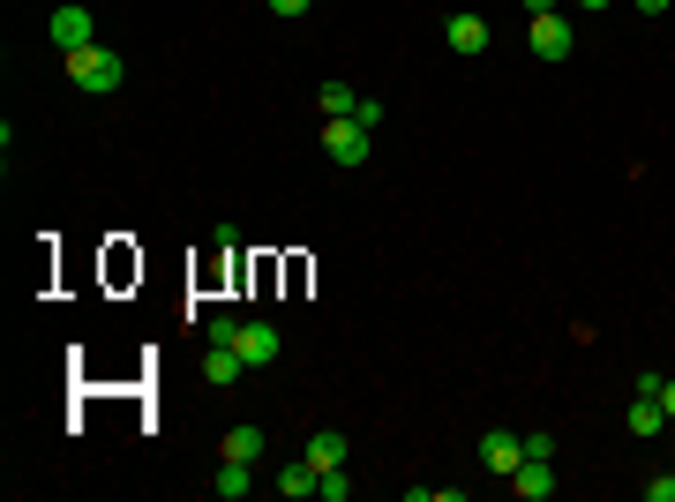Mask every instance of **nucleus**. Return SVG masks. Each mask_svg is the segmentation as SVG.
<instances>
[{"mask_svg":"<svg viewBox=\"0 0 675 502\" xmlns=\"http://www.w3.org/2000/svg\"><path fill=\"white\" fill-rule=\"evenodd\" d=\"M661 427H668L661 398H653V390H638V398H631V435H661Z\"/></svg>","mask_w":675,"mask_h":502,"instance_id":"12","label":"nucleus"},{"mask_svg":"<svg viewBox=\"0 0 675 502\" xmlns=\"http://www.w3.org/2000/svg\"><path fill=\"white\" fill-rule=\"evenodd\" d=\"M233 345H241V360H248V368H270V360L286 353L278 323H241V337H233Z\"/></svg>","mask_w":675,"mask_h":502,"instance_id":"5","label":"nucleus"},{"mask_svg":"<svg viewBox=\"0 0 675 502\" xmlns=\"http://www.w3.org/2000/svg\"><path fill=\"white\" fill-rule=\"evenodd\" d=\"M480 465H488L496 480H510V472L525 465V435H510V427H488V435H480Z\"/></svg>","mask_w":675,"mask_h":502,"instance_id":"4","label":"nucleus"},{"mask_svg":"<svg viewBox=\"0 0 675 502\" xmlns=\"http://www.w3.org/2000/svg\"><path fill=\"white\" fill-rule=\"evenodd\" d=\"M443 45H451V53H458V60H480V53H488V23H480V15H451V23H443Z\"/></svg>","mask_w":675,"mask_h":502,"instance_id":"6","label":"nucleus"},{"mask_svg":"<svg viewBox=\"0 0 675 502\" xmlns=\"http://www.w3.org/2000/svg\"><path fill=\"white\" fill-rule=\"evenodd\" d=\"M368 150H376V127H361L353 113H345V121H323V158H331V166H368Z\"/></svg>","mask_w":675,"mask_h":502,"instance_id":"2","label":"nucleus"},{"mask_svg":"<svg viewBox=\"0 0 675 502\" xmlns=\"http://www.w3.org/2000/svg\"><path fill=\"white\" fill-rule=\"evenodd\" d=\"M661 413L675 420V376H661Z\"/></svg>","mask_w":675,"mask_h":502,"instance_id":"21","label":"nucleus"},{"mask_svg":"<svg viewBox=\"0 0 675 502\" xmlns=\"http://www.w3.org/2000/svg\"><path fill=\"white\" fill-rule=\"evenodd\" d=\"M316 480H323V472H316V465H308V458H294V465H286V472H278V495H316Z\"/></svg>","mask_w":675,"mask_h":502,"instance_id":"13","label":"nucleus"},{"mask_svg":"<svg viewBox=\"0 0 675 502\" xmlns=\"http://www.w3.org/2000/svg\"><path fill=\"white\" fill-rule=\"evenodd\" d=\"M316 495H323V502H345V495H353V472H345V465H331V472L316 480Z\"/></svg>","mask_w":675,"mask_h":502,"instance_id":"16","label":"nucleus"},{"mask_svg":"<svg viewBox=\"0 0 675 502\" xmlns=\"http://www.w3.org/2000/svg\"><path fill=\"white\" fill-rule=\"evenodd\" d=\"M578 8H608V0H578Z\"/></svg>","mask_w":675,"mask_h":502,"instance_id":"24","label":"nucleus"},{"mask_svg":"<svg viewBox=\"0 0 675 502\" xmlns=\"http://www.w3.org/2000/svg\"><path fill=\"white\" fill-rule=\"evenodd\" d=\"M316 0H270V15H308Z\"/></svg>","mask_w":675,"mask_h":502,"instance_id":"20","label":"nucleus"},{"mask_svg":"<svg viewBox=\"0 0 675 502\" xmlns=\"http://www.w3.org/2000/svg\"><path fill=\"white\" fill-rule=\"evenodd\" d=\"M211 488H218L225 502H241V495L255 488V465H248V458H218V480H211Z\"/></svg>","mask_w":675,"mask_h":502,"instance_id":"11","label":"nucleus"},{"mask_svg":"<svg viewBox=\"0 0 675 502\" xmlns=\"http://www.w3.org/2000/svg\"><path fill=\"white\" fill-rule=\"evenodd\" d=\"M525 458H555V435H549V427H525Z\"/></svg>","mask_w":675,"mask_h":502,"instance_id":"17","label":"nucleus"},{"mask_svg":"<svg viewBox=\"0 0 675 502\" xmlns=\"http://www.w3.org/2000/svg\"><path fill=\"white\" fill-rule=\"evenodd\" d=\"M300 458L316 465V472H331V465H345V458H353V443H345V435H338V427H316V435H308V450H300Z\"/></svg>","mask_w":675,"mask_h":502,"instance_id":"10","label":"nucleus"},{"mask_svg":"<svg viewBox=\"0 0 675 502\" xmlns=\"http://www.w3.org/2000/svg\"><path fill=\"white\" fill-rule=\"evenodd\" d=\"M241 376H248L241 345H211V353H203V382H211V390H233Z\"/></svg>","mask_w":675,"mask_h":502,"instance_id":"8","label":"nucleus"},{"mask_svg":"<svg viewBox=\"0 0 675 502\" xmlns=\"http://www.w3.org/2000/svg\"><path fill=\"white\" fill-rule=\"evenodd\" d=\"M60 68H68V83L90 90V98H106V90H121V53L113 45H84V53H60Z\"/></svg>","mask_w":675,"mask_h":502,"instance_id":"1","label":"nucleus"},{"mask_svg":"<svg viewBox=\"0 0 675 502\" xmlns=\"http://www.w3.org/2000/svg\"><path fill=\"white\" fill-rule=\"evenodd\" d=\"M525 15H555V0H525Z\"/></svg>","mask_w":675,"mask_h":502,"instance_id":"23","label":"nucleus"},{"mask_svg":"<svg viewBox=\"0 0 675 502\" xmlns=\"http://www.w3.org/2000/svg\"><path fill=\"white\" fill-rule=\"evenodd\" d=\"M510 495H525V502H549V495H555V458H525L518 472H510Z\"/></svg>","mask_w":675,"mask_h":502,"instance_id":"7","label":"nucleus"},{"mask_svg":"<svg viewBox=\"0 0 675 502\" xmlns=\"http://www.w3.org/2000/svg\"><path fill=\"white\" fill-rule=\"evenodd\" d=\"M645 502H675V472H661V480H645Z\"/></svg>","mask_w":675,"mask_h":502,"instance_id":"19","label":"nucleus"},{"mask_svg":"<svg viewBox=\"0 0 675 502\" xmlns=\"http://www.w3.org/2000/svg\"><path fill=\"white\" fill-rule=\"evenodd\" d=\"M225 458H263V427H225Z\"/></svg>","mask_w":675,"mask_h":502,"instance_id":"15","label":"nucleus"},{"mask_svg":"<svg viewBox=\"0 0 675 502\" xmlns=\"http://www.w3.org/2000/svg\"><path fill=\"white\" fill-rule=\"evenodd\" d=\"M571 23H563V15H533V53H541V60H571Z\"/></svg>","mask_w":675,"mask_h":502,"instance_id":"9","label":"nucleus"},{"mask_svg":"<svg viewBox=\"0 0 675 502\" xmlns=\"http://www.w3.org/2000/svg\"><path fill=\"white\" fill-rule=\"evenodd\" d=\"M241 337V315H211V345H233Z\"/></svg>","mask_w":675,"mask_h":502,"instance_id":"18","label":"nucleus"},{"mask_svg":"<svg viewBox=\"0 0 675 502\" xmlns=\"http://www.w3.org/2000/svg\"><path fill=\"white\" fill-rule=\"evenodd\" d=\"M316 105H323V121H345L361 98H353V83H323V90H316Z\"/></svg>","mask_w":675,"mask_h":502,"instance_id":"14","label":"nucleus"},{"mask_svg":"<svg viewBox=\"0 0 675 502\" xmlns=\"http://www.w3.org/2000/svg\"><path fill=\"white\" fill-rule=\"evenodd\" d=\"M631 8H645V15H668L675 0H631Z\"/></svg>","mask_w":675,"mask_h":502,"instance_id":"22","label":"nucleus"},{"mask_svg":"<svg viewBox=\"0 0 675 502\" xmlns=\"http://www.w3.org/2000/svg\"><path fill=\"white\" fill-rule=\"evenodd\" d=\"M45 31H53V45H60V53H84V45H98V23H90V8H84V0L53 8V23H45Z\"/></svg>","mask_w":675,"mask_h":502,"instance_id":"3","label":"nucleus"}]
</instances>
